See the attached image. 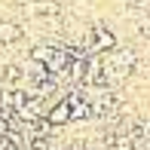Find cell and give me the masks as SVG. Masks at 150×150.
<instances>
[{
	"instance_id": "obj_1",
	"label": "cell",
	"mask_w": 150,
	"mask_h": 150,
	"mask_svg": "<svg viewBox=\"0 0 150 150\" xmlns=\"http://www.w3.org/2000/svg\"><path fill=\"white\" fill-rule=\"evenodd\" d=\"M92 34H89V55L92 52H101V55H107V52H113L117 49V37H113V31L107 28V25H92L89 28Z\"/></svg>"
},
{
	"instance_id": "obj_5",
	"label": "cell",
	"mask_w": 150,
	"mask_h": 150,
	"mask_svg": "<svg viewBox=\"0 0 150 150\" xmlns=\"http://www.w3.org/2000/svg\"><path fill=\"white\" fill-rule=\"evenodd\" d=\"M0 144H3V135H0Z\"/></svg>"
},
{
	"instance_id": "obj_4",
	"label": "cell",
	"mask_w": 150,
	"mask_h": 150,
	"mask_svg": "<svg viewBox=\"0 0 150 150\" xmlns=\"http://www.w3.org/2000/svg\"><path fill=\"white\" fill-rule=\"evenodd\" d=\"M138 34H141V37H147V40H150V16H144V18L138 22Z\"/></svg>"
},
{
	"instance_id": "obj_2",
	"label": "cell",
	"mask_w": 150,
	"mask_h": 150,
	"mask_svg": "<svg viewBox=\"0 0 150 150\" xmlns=\"http://www.w3.org/2000/svg\"><path fill=\"white\" fill-rule=\"evenodd\" d=\"M46 122H49L52 129H61V126H67V122H71V104H67V95L49 107V117H46Z\"/></svg>"
},
{
	"instance_id": "obj_3",
	"label": "cell",
	"mask_w": 150,
	"mask_h": 150,
	"mask_svg": "<svg viewBox=\"0 0 150 150\" xmlns=\"http://www.w3.org/2000/svg\"><path fill=\"white\" fill-rule=\"evenodd\" d=\"M25 37V28L18 22H0V46H16Z\"/></svg>"
}]
</instances>
